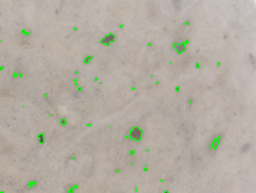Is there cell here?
I'll list each match as a JSON object with an SVG mask.
<instances>
[{"label":"cell","mask_w":256,"mask_h":193,"mask_svg":"<svg viewBox=\"0 0 256 193\" xmlns=\"http://www.w3.org/2000/svg\"><path fill=\"white\" fill-rule=\"evenodd\" d=\"M223 38H224L225 39H227L228 36H227V35H224V36H223Z\"/></svg>","instance_id":"8992f818"},{"label":"cell","mask_w":256,"mask_h":193,"mask_svg":"<svg viewBox=\"0 0 256 193\" xmlns=\"http://www.w3.org/2000/svg\"><path fill=\"white\" fill-rule=\"evenodd\" d=\"M176 50L178 51V52H182V51H184L186 49V47H185L184 45L181 44V45H176Z\"/></svg>","instance_id":"3957f363"},{"label":"cell","mask_w":256,"mask_h":193,"mask_svg":"<svg viewBox=\"0 0 256 193\" xmlns=\"http://www.w3.org/2000/svg\"><path fill=\"white\" fill-rule=\"evenodd\" d=\"M114 40V36L112 35V34H110L109 36H107L106 37H105L103 40H102V43H105V44H109L111 42H112Z\"/></svg>","instance_id":"7a4b0ae2"},{"label":"cell","mask_w":256,"mask_h":193,"mask_svg":"<svg viewBox=\"0 0 256 193\" xmlns=\"http://www.w3.org/2000/svg\"><path fill=\"white\" fill-rule=\"evenodd\" d=\"M250 147V145L249 144H245L241 148V153H245L249 149V148Z\"/></svg>","instance_id":"277c9868"},{"label":"cell","mask_w":256,"mask_h":193,"mask_svg":"<svg viewBox=\"0 0 256 193\" xmlns=\"http://www.w3.org/2000/svg\"><path fill=\"white\" fill-rule=\"evenodd\" d=\"M91 59H92V57H91V56H88V57L86 58L85 59V62H89Z\"/></svg>","instance_id":"5b68a950"},{"label":"cell","mask_w":256,"mask_h":193,"mask_svg":"<svg viewBox=\"0 0 256 193\" xmlns=\"http://www.w3.org/2000/svg\"><path fill=\"white\" fill-rule=\"evenodd\" d=\"M131 136L132 138H133V139H139L141 138V131L138 127H135L131 131Z\"/></svg>","instance_id":"6da1fadb"}]
</instances>
